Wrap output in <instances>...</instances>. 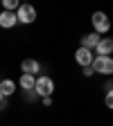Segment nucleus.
I'll use <instances>...</instances> for the list:
<instances>
[{"mask_svg":"<svg viewBox=\"0 0 113 126\" xmlns=\"http://www.w3.org/2000/svg\"><path fill=\"white\" fill-rule=\"evenodd\" d=\"M82 74H84V77H90V74H95V72H93V68H84Z\"/></svg>","mask_w":113,"mask_h":126,"instance_id":"2eb2a0df","label":"nucleus"},{"mask_svg":"<svg viewBox=\"0 0 113 126\" xmlns=\"http://www.w3.org/2000/svg\"><path fill=\"white\" fill-rule=\"evenodd\" d=\"M2 7H5V11H14V9L18 11L21 5H18V0H2Z\"/></svg>","mask_w":113,"mask_h":126,"instance_id":"f8f14e48","label":"nucleus"},{"mask_svg":"<svg viewBox=\"0 0 113 126\" xmlns=\"http://www.w3.org/2000/svg\"><path fill=\"white\" fill-rule=\"evenodd\" d=\"M100 34H86V36H82V47H86V50H93L95 52V47H97V43H100Z\"/></svg>","mask_w":113,"mask_h":126,"instance_id":"1a4fd4ad","label":"nucleus"},{"mask_svg":"<svg viewBox=\"0 0 113 126\" xmlns=\"http://www.w3.org/2000/svg\"><path fill=\"white\" fill-rule=\"evenodd\" d=\"M93 59H95L93 50H86V47H79V50L75 52V61H77L82 68H90V65H93Z\"/></svg>","mask_w":113,"mask_h":126,"instance_id":"39448f33","label":"nucleus"},{"mask_svg":"<svg viewBox=\"0 0 113 126\" xmlns=\"http://www.w3.org/2000/svg\"><path fill=\"white\" fill-rule=\"evenodd\" d=\"M16 18H18V23H23V25H32V23L36 20V7L21 5L18 11H16Z\"/></svg>","mask_w":113,"mask_h":126,"instance_id":"20e7f679","label":"nucleus"},{"mask_svg":"<svg viewBox=\"0 0 113 126\" xmlns=\"http://www.w3.org/2000/svg\"><path fill=\"white\" fill-rule=\"evenodd\" d=\"M39 70H41V63H39L36 59H23V63H21V72H23V74L36 77Z\"/></svg>","mask_w":113,"mask_h":126,"instance_id":"0eeeda50","label":"nucleus"},{"mask_svg":"<svg viewBox=\"0 0 113 126\" xmlns=\"http://www.w3.org/2000/svg\"><path fill=\"white\" fill-rule=\"evenodd\" d=\"M41 101H43V106H52V97H43Z\"/></svg>","mask_w":113,"mask_h":126,"instance_id":"dca6fc26","label":"nucleus"},{"mask_svg":"<svg viewBox=\"0 0 113 126\" xmlns=\"http://www.w3.org/2000/svg\"><path fill=\"white\" fill-rule=\"evenodd\" d=\"M111 83H113V77H111Z\"/></svg>","mask_w":113,"mask_h":126,"instance_id":"f3484780","label":"nucleus"},{"mask_svg":"<svg viewBox=\"0 0 113 126\" xmlns=\"http://www.w3.org/2000/svg\"><path fill=\"white\" fill-rule=\"evenodd\" d=\"M104 104H106V108H109V110H113V90H111V92H106Z\"/></svg>","mask_w":113,"mask_h":126,"instance_id":"ddd939ff","label":"nucleus"},{"mask_svg":"<svg viewBox=\"0 0 113 126\" xmlns=\"http://www.w3.org/2000/svg\"><path fill=\"white\" fill-rule=\"evenodd\" d=\"M5 108H7V97L0 92V110H5Z\"/></svg>","mask_w":113,"mask_h":126,"instance_id":"4468645a","label":"nucleus"},{"mask_svg":"<svg viewBox=\"0 0 113 126\" xmlns=\"http://www.w3.org/2000/svg\"><path fill=\"white\" fill-rule=\"evenodd\" d=\"M16 25H18L16 11H0V27H2V29H11Z\"/></svg>","mask_w":113,"mask_h":126,"instance_id":"6e6552de","label":"nucleus"},{"mask_svg":"<svg viewBox=\"0 0 113 126\" xmlns=\"http://www.w3.org/2000/svg\"><path fill=\"white\" fill-rule=\"evenodd\" d=\"M90 23H93V27H95V34H109V29H111V20H109V16L104 14V11H95L93 16H90Z\"/></svg>","mask_w":113,"mask_h":126,"instance_id":"7ed1b4c3","label":"nucleus"},{"mask_svg":"<svg viewBox=\"0 0 113 126\" xmlns=\"http://www.w3.org/2000/svg\"><path fill=\"white\" fill-rule=\"evenodd\" d=\"M113 54V38L111 36H102L97 47H95V56H109Z\"/></svg>","mask_w":113,"mask_h":126,"instance_id":"423d86ee","label":"nucleus"},{"mask_svg":"<svg viewBox=\"0 0 113 126\" xmlns=\"http://www.w3.org/2000/svg\"><path fill=\"white\" fill-rule=\"evenodd\" d=\"M34 92H36V97H52L54 94V81H52V77H36V86H34Z\"/></svg>","mask_w":113,"mask_h":126,"instance_id":"f257e3e1","label":"nucleus"},{"mask_svg":"<svg viewBox=\"0 0 113 126\" xmlns=\"http://www.w3.org/2000/svg\"><path fill=\"white\" fill-rule=\"evenodd\" d=\"M90 68H93V72H95V74L113 77V59H111V56H95Z\"/></svg>","mask_w":113,"mask_h":126,"instance_id":"f03ea898","label":"nucleus"},{"mask_svg":"<svg viewBox=\"0 0 113 126\" xmlns=\"http://www.w3.org/2000/svg\"><path fill=\"white\" fill-rule=\"evenodd\" d=\"M16 88H18V86H16V81H14V79H2V81H0V92H2L7 99H9L11 94L16 92Z\"/></svg>","mask_w":113,"mask_h":126,"instance_id":"9b49d317","label":"nucleus"},{"mask_svg":"<svg viewBox=\"0 0 113 126\" xmlns=\"http://www.w3.org/2000/svg\"><path fill=\"white\" fill-rule=\"evenodd\" d=\"M18 86L27 92H34V86H36V77H32V74H21L18 79Z\"/></svg>","mask_w":113,"mask_h":126,"instance_id":"9d476101","label":"nucleus"}]
</instances>
